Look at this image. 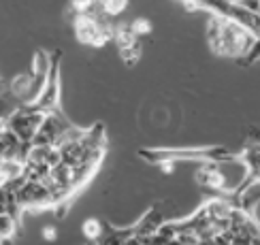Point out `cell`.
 <instances>
[{"mask_svg": "<svg viewBox=\"0 0 260 245\" xmlns=\"http://www.w3.org/2000/svg\"><path fill=\"white\" fill-rule=\"evenodd\" d=\"M256 37L247 28H243L237 21L224 17L222 30L218 39L209 41V47L215 56H226V58H245L247 51L252 49Z\"/></svg>", "mask_w": 260, "mask_h": 245, "instance_id": "1", "label": "cell"}, {"mask_svg": "<svg viewBox=\"0 0 260 245\" xmlns=\"http://www.w3.org/2000/svg\"><path fill=\"white\" fill-rule=\"evenodd\" d=\"M45 117V111L37 109L35 104H24V107H17L13 113H9V128L21 143H32L35 138L39 126Z\"/></svg>", "mask_w": 260, "mask_h": 245, "instance_id": "2", "label": "cell"}, {"mask_svg": "<svg viewBox=\"0 0 260 245\" xmlns=\"http://www.w3.org/2000/svg\"><path fill=\"white\" fill-rule=\"evenodd\" d=\"M73 26H75V37H77V41L83 43V45H90V47H103L115 32L113 24L103 26V24H99V19H94L90 15H75Z\"/></svg>", "mask_w": 260, "mask_h": 245, "instance_id": "3", "label": "cell"}, {"mask_svg": "<svg viewBox=\"0 0 260 245\" xmlns=\"http://www.w3.org/2000/svg\"><path fill=\"white\" fill-rule=\"evenodd\" d=\"M71 128L69 120L64 117L58 109L56 111H47L43 122L39 126V130L32 138V145H56L58 138Z\"/></svg>", "mask_w": 260, "mask_h": 245, "instance_id": "4", "label": "cell"}, {"mask_svg": "<svg viewBox=\"0 0 260 245\" xmlns=\"http://www.w3.org/2000/svg\"><path fill=\"white\" fill-rule=\"evenodd\" d=\"M60 53L56 51L51 58V66H49V75H47V83L43 88V94L39 96V100L35 102L37 109L41 111H56L58 109V102H60Z\"/></svg>", "mask_w": 260, "mask_h": 245, "instance_id": "5", "label": "cell"}, {"mask_svg": "<svg viewBox=\"0 0 260 245\" xmlns=\"http://www.w3.org/2000/svg\"><path fill=\"white\" fill-rule=\"evenodd\" d=\"M17 205L21 209H37V207H51L53 200L45 184L41 181H24L15 192Z\"/></svg>", "mask_w": 260, "mask_h": 245, "instance_id": "6", "label": "cell"}, {"mask_svg": "<svg viewBox=\"0 0 260 245\" xmlns=\"http://www.w3.org/2000/svg\"><path fill=\"white\" fill-rule=\"evenodd\" d=\"M165 224V218H162V211H158L156 207L149 209L143 218H141L135 226H133V232L135 237H151V234H156V230Z\"/></svg>", "mask_w": 260, "mask_h": 245, "instance_id": "7", "label": "cell"}, {"mask_svg": "<svg viewBox=\"0 0 260 245\" xmlns=\"http://www.w3.org/2000/svg\"><path fill=\"white\" fill-rule=\"evenodd\" d=\"M113 39H115V43H117V47H120V51L122 49H128V47H135L137 45V34L133 32V28L130 26H126V24H122V26H115V32H113Z\"/></svg>", "mask_w": 260, "mask_h": 245, "instance_id": "8", "label": "cell"}, {"mask_svg": "<svg viewBox=\"0 0 260 245\" xmlns=\"http://www.w3.org/2000/svg\"><path fill=\"white\" fill-rule=\"evenodd\" d=\"M30 83H32V77H30V73H19V75H15L13 79H11V94L13 96H17V98H21V100H26V96H28V92H30Z\"/></svg>", "mask_w": 260, "mask_h": 245, "instance_id": "9", "label": "cell"}, {"mask_svg": "<svg viewBox=\"0 0 260 245\" xmlns=\"http://www.w3.org/2000/svg\"><path fill=\"white\" fill-rule=\"evenodd\" d=\"M133 228H124V230H109V232H103V237L96 241V245H124V241L128 237H133Z\"/></svg>", "mask_w": 260, "mask_h": 245, "instance_id": "10", "label": "cell"}, {"mask_svg": "<svg viewBox=\"0 0 260 245\" xmlns=\"http://www.w3.org/2000/svg\"><path fill=\"white\" fill-rule=\"evenodd\" d=\"M81 232H83V237L88 239L90 243H96L101 237H103V232H105V228H103V224H101V220H96V218H88L83 224H81Z\"/></svg>", "mask_w": 260, "mask_h": 245, "instance_id": "11", "label": "cell"}, {"mask_svg": "<svg viewBox=\"0 0 260 245\" xmlns=\"http://www.w3.org/2000/svg\"><path fill=\"white\" fill-rule=\"evenodd\" d=\"M15 228H17V220L11 218L9 213H0V237H3V239L13 237Z\"/></svg>", "mask_w": 260, "mask_h": 245, "instance_id": "12", "label": "cell"}, {"mask_svg": "<svg viewBox=\"0 0 260 245\" xmlns=\"http://www.w3.org/2000/svg\"><path fill=\"white\" fill-rule=\"evenodd\" d=\"M101 5H103L105 15L115 17V15H120L122 11L128 7V0H101Z\"/></svg>", "mask_w": 260, "mask_h": 245, "instance_id": "13", "label": "cell"}, {"mask_svg": "<svg viewBox=\"0 0 260 245\" xmlns=\"http://www.w3.org/2000/svg\"><path fill=\"white\" fill-rule=\"evenodd\" d=\"M120 56H122V60H124V64H126V66H135V64L139 62V58H141V45L137 43L135 47L122 49V51H120Z\"/></svg>", "mask_w": 260, "mask_h": 245, "instance_id": "14", "label": "cell"}, {"mask_svg": "<svg viewBox=\"0 0 260 245\" xmlns=\"http://www.w3.org/2000/svg\"><path fill=\"white\" fill-rule=\"evenodd\" d=\"M94 5V0H71V11L75 15H85Z\"/></svg>", "mask_w": 260, "mask_h": 245, "instance_id": "15", "label": "cell"}, {"mask_svg": "<svg viewBox=\"0 0 260 245\" xmlns=\"http://www.w3.org/2000/svg\"><path fill=\"white\" fill-rule=\"evenodd\" d=\"M130 28H133V32L137 37H143V34H147V32L151 30V24L147 19H135L133 24H130Z\"/></svg>", "mask_w": 260, "mask_h": 245, "instance_id": "16", "label": "cell"}, {"mask_svg": "<svg viewBox=\"0 0 260 245\" xmlns=\"http://www.w3.org/2000/svg\"><path fill=\"white\" fill-rule=\"evenodd\" d=\"M41 237H43V241L53 243V241L58 239V228L53 226V224H47V226H43V230H41Z\"/></svg>", "mask_w": 260, "mask_h": 245, "instance_id": "17", "label": "cell"}, {"mask_svg": "<svg viewBox=\"0 0 260 245\" xmlns=\"http://www.w3.org/2000/svg\"><path fill=\"white\" fill-rule=\"evenodd\" d=\"M237 5L241 9L250 11V13H258L260 15V0H237Z\"/></svg>", "mask_w": 260, "mask_h": 245, "instance_id": "18", "label": "cell"}, {"mask_svg": "<svg viewBox=\"0 0 260 245\" xmlns=\"http://www.w3.org/2000/svg\"><path fill=\"white\" fill-rule=\"evenodd\" d=\"M247 62H254V60H258L260 58V39H256L254 41V45H252V49L247 51Z\"/></svg>", "mask_w": 260, "mask_h": 245, "instance_id": "19", "label": "cell"}, {"mask_svg": "<svg viewBox=\"0 0 260 245\" xmlns=\"http://www.w3.org/2000/svg\"><path fill=\"white\" fill-rule=\"evenodd\" d=\"M247 136H250L252 138V141H254V138H256V145H260V130H258V128H250V134H247Z\"/></svg>", "mask_w": 260, "mask_h": 245, "instance_id": "20", "label": "cell"}, {"mask_svg": "<svg viewBox=\"0 0 260 245\" xmlns=\"http://www.w3.org/2000/svg\"><path fill=\"white\" fill-rule=\"evenodd\" d=\"M124 245H143V243H141L139 237H135V234H133V237H128V239L124 241Z\"/></svg>", "mask_w": 260, "mask_h": 245, "instance_id": "21", "label": "cell"}, {"mask_svg": "<svg viewBox=\"0 0 260 245\" xmlns=\"http://www.w3.org/2000/svg\"><path fill=\"white\" fill-rule=\"evenodd\" d=\"M85 245H96V243H90V241H88V243H85Z\"/></svg>", "mask_w": 260, "mask_h": 245, "instance_id": "22", "label": "cell"}]
</instances>
